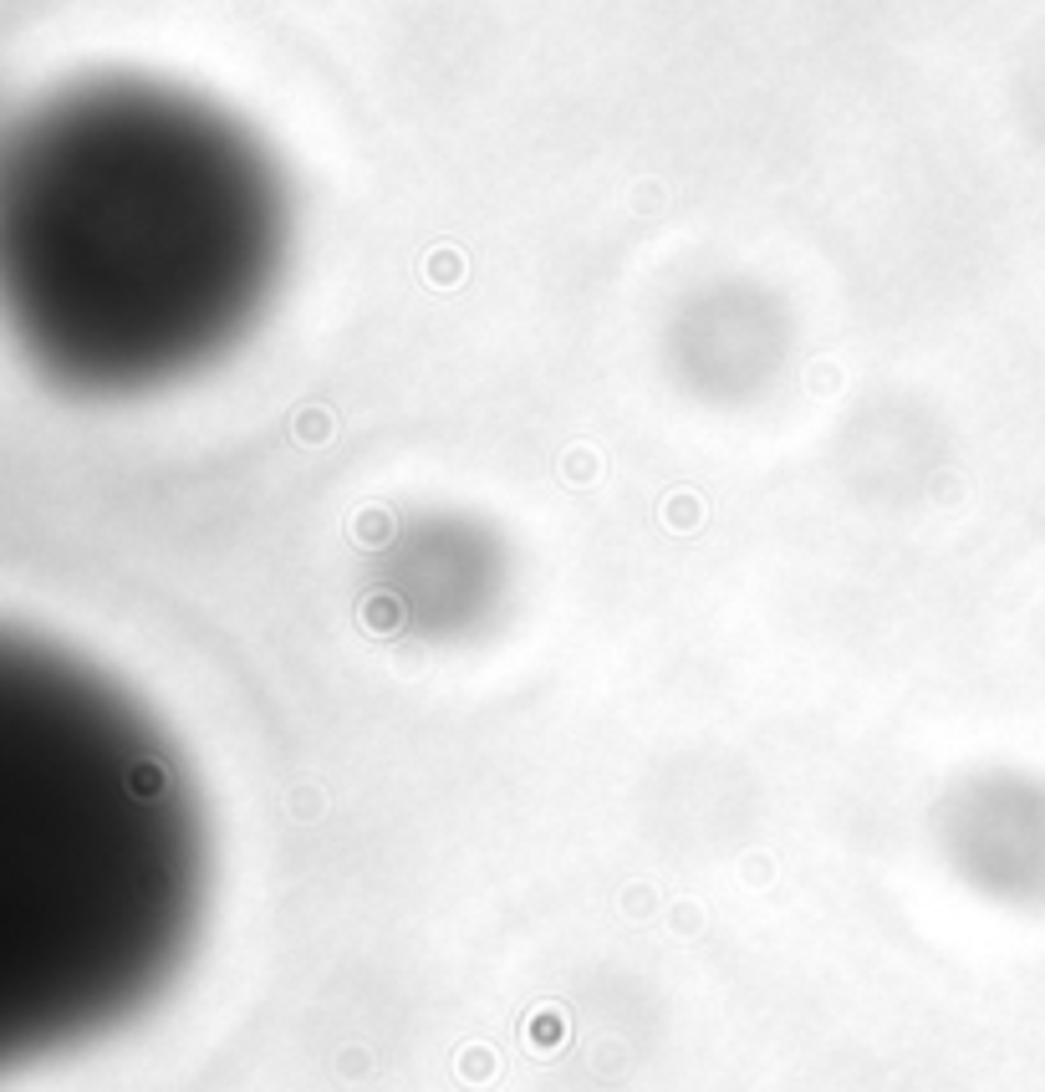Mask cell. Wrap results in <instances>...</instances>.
<instances>
[{
	"instance_id": "7a4b0ae2",
	"label": "cell",
	"mask_w": 1045,
	"mask_h": 1092,
	"mask_svg": "<svg viewBox=\"0 0 1045 1092\" xmlns=\"http://www.w3.org/2000/svg\"><path fill=\"white\" fill-rule=\"evenodd\" d=\"M174 139L108 92L0 139V312L52 379L133 389L220 327V159Z\"/></svg>"
},
{
	"instance_id": "6da1fadb",
	"label": "cell",
	"mask_w": 1045,
	"mask_h": 1092,
	"mask_svg": "<svg viewBox=\"0 0 1045 1092\" xmlns=\"http://www.w3.org/2000/svg\"><path fill=\"white\" fill-rule=\"evenodd\" d=\"M199 817L139 705L0 629V1078L123 1026L199 919Z\"/></svg>"
}]
</instances>
